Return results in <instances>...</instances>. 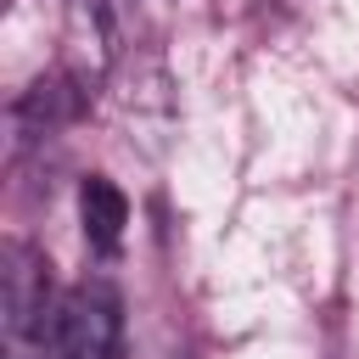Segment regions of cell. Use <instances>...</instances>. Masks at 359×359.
Here are the masks:
<instances>
[{
    "instance_id": "cell-1",
    "label": "cell",
    "mask_w": 359,
    "mask_h": 359,
    "mask_svg": "<svg viewBox=\"0 0 359 359\" xmlns=\"http://www.w3.org/2000/svg\"><path fill=\"white\" fill-rule=\"evenodd\" d=\"M0 297H6V331L22 337H45L56 303H50V264L39 247L11 241L6 247V269H0Z\"/></svg>"
},
{
    "instance_id": "cell-2",
    "label": "cell",
    "mask_w": 359,
    "mask_h": 359,
    "mask_svg": "<svg viewBox=\"0 0 359 359\" xmlns=\"http://www.w3.org/2000/svg\"><path fill=\"white\" fill-rule=\"evenodd\" d=\"M79 112H84V79H73V73H50L34 90H22V101H17L22 135H50V129L73 123Z\"/></svg>"
},
{
    "instance_id": "cell-3",
    "label": "cell",
    "mask_w": 359,
    "mask_h": 359,
    "mask_svg": "<svg viewBox=\"0 0 359 359\" xmlns=\"http://www.w3.org/2000/svg\"><path fill=\"white\" fill-rule=\"evenodd\" d=\"M79 224H84V241L95 252H118L123 224H129V202H123V191L107 174H90L79 185Z\"/></svg>"
}]
</instances>
